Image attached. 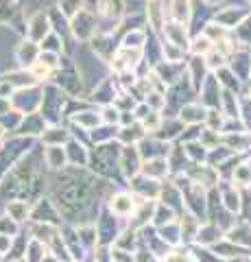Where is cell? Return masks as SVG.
Here are the masks:
<instances>
[{
	"label": "cell",
	"instance_id": "12",
	"mask_svg": "<svg viewBox=\"0 0 251 262\" xmlns=\"http://www.w3.org/2000/svg\"><path fill=\"white\" fill-rule=\"evenodd\" d=\"M177 223H179V236H181V247H190L194 243V236H197V229L201 225V221L190 214V212H181L179 216H177Z\"/></svg>",
	"mask_w": 251,
	"mask_h": 262
},
{
	"label": "cell",
	"instance_id": "26",
	"mask_svg": "<svg viewBox=\"0 0 251 262\" xmlns=\"http://www.w3.org/2000/svg\"><path fill=\"white\" fill-rule=\"evenodd\" d=\"M7 212H9V219H13L15 223H22L31 216V206L27 201H11L7 206Z\"/></svg>",
	"mask_w": 251,
	"mask_h": 262
},
{
	"label": "cell",
	"instance_id": "34",
	"mask_svg": "<svg viewBox=\"0 0 251 262\" xmlns=\"http://www.w3.org/2000/svg\"><path fill=\"white\" fill-rule=\"evenodd\" d=\"M242 262H251V253H247V256H245V260H242Z\"/></svg>",
	"mask_w": 251,
	"mask_h": 262
},
{
	"label": "cell",
	"instance_id": "13",
	"mask_svg": "<svg viewBox=\"0 0 251 262\" xmlns=\"http://www.w3.org/2000/svg\"><path fill=\"white\" fill-rule=\"evenodd\" d=\"M140 173L151 179H157V182H164L166 177H171V168H168L166 158H151L142 162Z\"/></svg>",
	"mask_w": 251,
	"mask_h": 262
},
{
	"label": "cell",
	"instance_id": "9",
	"mask_svg": "<svg viewBox=\"0 0 251 262\" xmlns=\"http://www.w3.org/2000/svg\"><path fill=\"white\" fill-rule=\"evenodd\" d=\"M221 144H225L232 153H236V155H249L251 153V131L221 134Z\"/></svg>",
	"mask_w": 251,
	"mask_h": 262
},
{
	"label": "cell",
	"instance_id": "33",
	"mask_svg": "<svg viewBox=\"0 0 251 262\" xmlns=\"http://www.w3.org/2000/svg\"><path fill=\"white\" fill-rule=\"evenodd\" d=\"M162 53H164V61H184V48L175 46L171 42L162 44Z\"/></svg>",
	"mask_w": 251,
	"mask_h": 262
},
{
	"label": "cell",
	"instance_id": "6",
	"mask_svg": "<svg viewBox=\"0 0 251 262\" xmlns=\"http://www.w3.org/2000/svg\"><path fill=\"white\" fill-rule=\"evenodd\" d=\"M142 59V48H127L120 46L118 51L111 55V68H114L118 75L127 70H135V66Z\"/></svg>",
	"mask_w": 251,
	"mask_h": 262
},
{
	"label": "cell",
	"instance_id": "29",
	"mask_svg": "<svg viewBox=\"0 0 251 262\" xmlns=\"http://www.w3.org/2000/svg\"><path fill=\"white\" fill-rule=\"evenodd\" d=\"M144 44H147V33L142 29H131V33L123 37V46L127 48H144Z\"/></svg>",
	"mask_w": 251,
	"mask_h": 262
},
{
	"label": "cell",
	"instance_id": "1",
	"mask_svg": "<svg viewBox=\"0 0 251 262\" xmlns=\"http://www.w3.org/2000/svg\"><path fill=\"white\" fill-rule=\"evenodd\" d=\"M120 144L118 140H109L103 144H96L90 151V160H87V166L92 168V173L96 177L103 179H114L120 175L118 170V155H120Z\"/></svg>",
	"mask_w": 251,
	"mask_h": 262
},
{
	"label": "cell",
	"instance_id": "19",
	"mask_svg": "<svg viewBox=\"0 0 251 262\" xmlns=\"http://www.w3.org/2000/svg\"><path fill=\"white\" fill-rule=\"evenodd\" d=\"M157 229V234H159V238L164 241L168 247H181V236H179V223L177 221H173V223H166V225H162V227H155Z\"/></svg>",
	"mask_w": 251,
	"mask_h": 262
},
{
	"label": "cell",
	"instance_id": "28",
	"mask_svg": "<svg viewBox=\"0 0 251 262\" xmlns=\"http://www.w3.org/2000/svg\"><path fill=\"white\" fill-rule=\"evenodd\" d=\"M197 140L201 142V146H206V149L210 151V149H214V146L221 144V134H218V131L208 129V127H201Z\"/></svg>",
	"mask_w": 251,
	"mask_h": 262
},
{
	"label": "cell",
	"instance_id": "30",
	"mask_svg": "<svg viewBox=\"0 0 251 262\" xmlns=\"http://www.w3.org/2000/svg\"><path fill=\"white\" fill-rule=\"evenodd\" d=\"M159 262H197V260L192 258V253H190L188 247H184V249L181 247H173Z\"/></svg>",
	"mask_w": 251,
	"mask_h": 262
},
{
	"label": "cell",
	"instance_id": "14",
	"mask_svg": "<svg viewBox=\"0 0 251 262\" xmlns=\"http://www.w3.org/2000/svg\"><path fill=\"white\" fill-rule=\"evenodd\" d=\"M164 33H166V42H171V44H175V46H179V48H188V44H190V39H188V27H186V22H177V20H173V22H168V24H164Z\"/></svg>",
	"mask_w": 251,
	"mask_h": 262
},
{
	"label": "cell",
	"instance_id": "31",
	"mask_svg": "<svg viewBox=\"0 0 251 262\" xmlns=\"http://www.w3.org/2000/svg\"><path fill=\"white\" fill-rule=\"evenodd\" d=\"M162 118H164V116H162V112L151 110L147 116H144L142 120H138V122H140L142 129L147 131V134H155V131L159 129V125H162Z\"/></svg>",
	"mask_w": 251,
	"mask_h": 262
},
{
	"label": "cell",
	"instance_id": "22",
	"mask_svg": "<svg viewBox=\"0 0 251 262\" xmlns=\"http://www.w3.org/2000/svg\"><path fill=\"white\" fill-rule=\"evenodd\" d=\"M179 142V140H177ZM186 155H188V160L192 164H206V158H208V149L206 146H201L199 140H190V142H181Z\"/></svg>",
	"mask_w": 251,
	"mask_h": 262
},
{
	"label": "cell",
	"instance_id": "5",
	"mask_svg": "<svg viewBox=\"0 0 251 262\" xmlns=\"http://www.w3.org/2000/svg\"><path fill=\"white\" fill-rule=\"evenodd\" d=\"M171 144L173 142H164L153 134H147L135 146H138V153H140V158L144 162V160H151V158H166L168 151H171Z\"/></svg>",
	"mask_w": 251,
	"mask_h": 262
},
{
	"label": "cell",
	"instance_id": "20",
	"mask_svg": "<svg viewBox=\"0 0 251 262\" xmlns=\"http://www.w3.org/2000/svg\"><path fill=\"white\" fill-rule=\"evenodd\" d=\"M177 212L173 208H168L166 203H162L157 201L155 203V210H153V219H151V225L153 227H162V225H166V223H173V221H177Z\"/></svg>",
	"mask_w": 251,
	"mask_h": 262
},
{
	"label": "cell",
	"instance_id": "7",
	"mask_svg": "<svg viewBox=\"0 0 251 262\" xmlns=\"http://www.w3.org/2000/svg\"><path fill=\"white\" fill-rule=\"evenodd\" d=\"M184 175L188 179H192L194 184L203 186L206 190H210V188H214L218 184V173H216L214 166H210V164H190Z\"/></svg>",
	"mask_w": 251,
	"mask_h": 262
},
{
	"label": "cell",
	"instance_id": "11",
	"mask_svg": "<svg viewBox=\"0 0 251 262\" xmlns=\"http://www.w3.org/2000/svg\"><path fill=\"white\" fill-rule=\"evenodd\" d=\"M225 236V232L212 221H203L197 229V236H194L192 245H201V247H214V245Z\"/></svg>",
	"mask_w": 251,
	"mask_h": 262
},
{
	"label": "cell",
	"instance_id": "15",
	"mask_svg": "<svg viewBox=\"0 0 251 262\" xmlns=\"http://www.w3.org/2000/svg\"><path fill=\"white\" fill-rule=\"evenodd\" d=\"M206 110L201 103H186L177 112V118H179L184 125H203L206 120Z\"/></svg>",
	"mask_w": 251,
	"mask_h": 262
},
{
	"label": "cell",
	"instance_id": "35",
	"mask_svg": "<svg viewBox=\"0 0 251 262\" xmlns=\"http://www.w3.org/2000/svg\"><path fill=\"white\" fill-rule=\"evenodd\" d=\"M249 98H251V92H249Z\"/></svg>",
	"mask_w": 251,
	"mask_h": 262
},
{
	"label": "cell",
	"instance_id": "16",
	"mask_svg": "<svg viewBox=\"0 0 251 262\" xmlns=\"http://www.w3.org/2000/svg\"><path fill=\"white\" fill-rule=\"evenodd\" d=\"M44 162L51 170H63L68 166V158H66V149L61 144H48L44 151Z\"/></svg>",
	"mask_w": 251,
	"mask_h": 262
},
{
	"label": "cell",
	"instance_id": "10",
	"mask_svg": "<svg viewBox=\"0 0 251 262\" xmlns=\"http://www.w3.org/2000/svg\"><path fill=\"white\" fill-rule=\"evenodd\" d=\"M63 149H66V158H68V164L77 168H83L87 166V160H90V149H87L85 142L77 140V138L70 136V140L63 144Z\"/></svg>",
	"mask_w": 251,
	"mask_h": 262
},
{
	"label": "cell",
	"instance_id": "21",
	"mask_svg": "<svg viewBox=\"0 0 251 262\" xmlns=\"http://www.w3.org/2000/svg\"><path fill=\"white\" fill-rule=\"evenodd\" d=\"M72 125H79L81 129L92 131L99 125H103V122H101V114L99 112H79V114L72 116Z\"/></svg>",
	"mask_w": 251,
	"mask_h": 262
},
{
	"label": "cell",
	"instance_id": "32",
	"mask_svg": "<svg viewBox=\"0 0 251 262\" xmlns=\"http://www.w3.org/2000/svg\"><path fill=\"white\" fill-rule=\"evenodd\" d=\"M118 118H120V110L116 107L114 103H107L101 107V122L103 125H118Z\"/></svg>",
	"mask_w": 251,
	"mask_h": 262
},
{
	"label": "cell",
	"instance_id": "3",
	"mask_svg": "<svg viewBox=\"0 0 251 262\" xmlns=\"http://www.w3.org/2000/svg\"><path fill=\"white\" fill-rule=\"evenodd\" d=\"M159 188H162V182L151 179V177L142 175V173H138V175L127 179V190L131 192L135 199H153V201H157Z\"/></svg>",
	"mask_w": 251,
	"mask_h": 262
},
{
	"label": "cell",
	"instance_id": "17",
	"mask_svg": "<svg viewBox=\"0 0 251 262\" xmlns=\"http://www.w3.org/2000/svg\"><path fill=\"white\" fill-rule=\"evenodd\" d=\"M232 184L238 188H251V158L249 155H242L238 164L234 166Z\"/></svg>",
	"mask_w": 251,
	"mask_h": 262
},
{
	"label": "cell",
	"instance_id": "24",
	"mask_svg": "<svg viewBox=\"0 0 251 262\" xmlns=\"http://www.w3.org/2000/svg\"><path fill=\"white\" fill-rule=\"evenodd\" d=\"M188 48H190V53H192V55L206 57V55L214 48V42L206 35V33H201V35H194V37H192V42L188 44Z\"/></svg>",
	"mask_w": 251,
	"mask_h": 262
},
{
	"label": "cell",
	"instance_id": "27",
	"mask_svg": "<svg viewBox=\"0 0 251 262\" xmlns=\"http://www.w3.org/2000/svg\"><path fill=\"white\" fill-rule=\"evenodd\" d=\"M149 24L155 31H159L162 27H164V11H162V5H159V0H149Z\"/></svg>",
	"mask_w": 251,
	"mask_h": 262
},
{
	"label": "cell",
	"instance_id": "18",
	"mask_svg": "<svg viewBox=\"0 0 251 262\" xmlns=\"http://www.w3.org/2000/svg\"><path fill=\"white\" fill-rule=\"evenodd\" d=\"M147 136V131L142 129L140 122H131V125H125V127H118L116 131V140L120 144H138L142 140V138Z\"/></svg>",
	"mask_w": 251,
	"mask_h": 262
},
{
	"label": "cell",
	"instance_id": "8",
	"mask_svg": "<svg viewBox=\"0 0 251 262\" xmlns=\"http://www.w3.org/2000/svg\"><path fill=\"white\" fill-rule=\"evenodd\" d=\"M225 238L234 245H238L242 249L251 251V223L238 216L230 229H225Z\"/></svg>",
	"mask_w": 251,
	"mask_h": 262
},
{
	"label": "cell",
	"instance_id": "4",
	"mask_svg": "<svg viewBox=\"0 0 251 262\" xmlns=\"http://www.w3.org/2000/svg\"><path fill=\"white\" fill-rule=\"evenodd\" d=\"M142 168V158L138 153V146L135 144H123L120 146V155H118V170H120V177L127 179L133 177L140 173Z\"/></svg>",
	"mask_w": 251,
	"mask_h": 262
},
{
	"label": "cell",
	"instance_id": "25",
	"mask_svg": "<svg viewBox=\"0 0 251 262\" xmlns=\"http://www.w3.org/2000/svg\"><path fill=\"white\" fill-rule=\"evenodd\" d=\"M24 253H27V262H42V258L48 253V245H44L42 241H29L27 243V249H24Z\"/></svg>",
	"mask_w": 251,
	"mask_h": 262
},
{
	"label": "cell",
	"instance_id": "23",
	"mask_svg": "<svg viewBox=\"0 0 251 262\" xmlns=\"http://www.w3.org/2000/svg\"><path fill=\"white\" fill-rule=\"evenodd\" d=\"M42 140L46 144H66L70 140V134L66 129H61L57 125H51L48 129H44V134H42Z\"/></svg>",
	"mask_w": 251,
	"mask_h": 262
},
{
	"label": "cell",
	"instance_id": "2",
	"mask_svg": "<svg viewBox=\"0 0 251 262\" xmlns=\"http://www.w3.org/2000/svg\"><path fill=\"white\" fill-rule=\"evenodd\" d=\"M103 206L107 208L114 216H118L120 221H129V216L133 214V210L138 206V201L129 190H114L107 199H105Z\"/></svg>",
	"mask_w": 251,
	"mask_h": 262
}]
</instances>
